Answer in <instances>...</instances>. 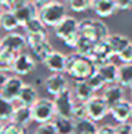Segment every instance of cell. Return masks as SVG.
<instances>
[{
	"label": "cell",
	"instance_id": "9",
	"mask_svg": "<svg viewBox=\"0 0 132 134\" xmlns=\"http://www.w3.org/2000/svg\"><path fill=\"white\" fill-rule=\"evenodd\" d=\"M37 62L31 54L29 53H20L16 56L14 64H13V70L11 71L14 73L16 76H20V77H24V76H29L30 73H33L36 70Z\"/></svg>",
	"mask_w": 132,
	"mask_h": 134
},
{
	"label": "cell",
	"instance_id": "23",
	"mask_svg": "<svg viewBox=\"0 0 132 134\" xmlns=\"http://www.w3.org/2000/svg\"><path fill=\"white\" fill-rule=\"evenodd\" d=\"M118 84L127 90L132 87V63H121L118 66Z\"/></svg>",
	"mask_w": 132,
	"mask_h": 134
},
{
	"label": "cell",
	"instance_id": "42",
	"mask_svg": "<svg viewBox=\"0 0 132 134\" xmlns=\"http://www.w3.org/2000/svg\"><path fill=\"white\" fill-rule=\"evenodd\" d=\"M115 6L118 10L125 12V10H131L132 9V0H114Z\"/></svg>",
	"mask_w": 132,
	"mask_h": 134
},
{
	"label": "cell",
	"instance_id": "40",
	"mask_svg": "<svg viewBox=\"0 0 132 134\" xmlns=\"http://www.w3.org/2000/svg\"><path fill=\"white\" fill-rule=\"evenodd\" d=\"M115 129H117V134H132V123L131 121L118 123Z\"/></svg>",
	"mask_w": 132,
	"mask_h": 134
},
{
	"label": "cell",
	"instance_id": "36",
	"mask_svg": "<svg viewBox=\"0 0 132 134\" xmlns=\"http://www.w3.org/2000/svg\"><path fill=\"white\" fill-rule=\"evenodd\" d=\"M2 134H26V129L18 126V124H16V123L9 121V123H6L3 126Z\"/></svg>",
	"mask_w": 132,
	"mask_h": 134
},
{
	"label": "cell",
	"instance_id": "31",
	"mask_svg": "<svg viewBox=\"0 0 132 134\" xmlns=\"http://www.w3.org/2000/svg\"><path fill=\"white\" fill-rule=\"evenodd\" d=\"M26 34H31V33H46L47 31V26L41 21V19L39 16H36L34 19H31L29 23H26L23 26Z\"/></svg>",
	"mask_w": 132,
	"mask_h": 134
},
{
	"label": "cell",
	"instance_id": "15",
	"mask_svg": "<svg viewBox=\"0 0 132 134\" xmlns=\"http://www.w3.org/2000/svg\"><path fill=\"white\" fill-rule=\"evenodd\" d=\"M102 97L104 100L108 103L109 107L115 106L119 101L125 100V88L122 86H119L118 83H114V84H106L102 90Z\"/></svg>",
	"mask_w": 132,
	"mask_h": 134
},
{
	"label": "cell",
	"instance_id": "41",
	"mask_svg": "<svg viewBox=\"0 0 132 134\" xmlns=\"http://www.w3.org/2000/svg\"><path fill=\"white\" fill-rule=\"evenodd\" d=\"M27 0H4V9L7 10H16L17 7L23 6Z\"/></svg>",
	"mask_w": 132,
	"mask_h": 134
},
{
	"label": "cell",
	"instance_id": "34",
	"mask_svg": "<svg viewBox=\"0 0 132 134\" xmlns=\"http://www.w3.org/2000/svg\"><path fill=\"white\" fill-rule=\"evenodd\" d=\"M88 113H87V104L83 103V101H75L74 108H73V120L78 121V120H83L87 119Z\"/></svg>",
	"mask_w": 132,
	"mask_h": 134
},
{
	"label": "cell",
	"instance_id": "2",
	"mask_svg": "<svg viewBox=\"0 0 132 134\" xmlns=\"http://www.w3.org/2000/svg\"><path fill=\"white\" fill-rule=\"evenodd\" d=\"M67 14V4L57 0H51V2L46 3V4L39 7V17L47 27L54 29L62 19Z\"/></svg>",
	"mask_w": 132,
	"mask_h": 134
},
{
	"label": "cell",
	"instance_id": "20",
	"mask_svg": "<svg viewBox=\"0 0 132 134\" xmlns=\"http://www.w3.org/2000/svg\"><path fill=\"white\" fill-rule=\"evenodd\" d=\"M18 27H20V23L14 12L7 10V9L0 12V29L2 30H4L6 33H11V31H16Z\"/></svg>",
	"mask_w": 132,
	"mask_h": 134
},
{
	"label": "cell",
	"instance_id": "26",
	"mask_svg": "<svg viewBox=\"0 0 132 134\" xmlns=\"http://www.w3.org/2000/svg\"><path fill=\"white\" fill-rule=\"evenodd\" d=\"M57 134H74V126L75 121L70 117H61V116H55L53 120Z\"/></svg>",
	"mask_w": 132,
	"mask_h": 134
},
{
	"label": "cell",
	"instance_id": "50",
	"mask_svg": "<svg viewBox=\"0 0 132 134\" xmlns=\"http://www.w3.org/2000/svg\"><path fill=\"white\" fill-rule=\"evenodd\" d=\"M129 90H131V97H132V87H131V88H129Z\"/></svg>",
	"mask_w": 132,
	"mask_h": 134
},
{
	"label": "cell",
	"instance_id": "7",
	"mask_svg": "<svg viewBox=\"0 0 132 134\" xmlns=\"http://www.w3.org/2000/svg\"><path fill=\"white\" fill-rule=\"evenodd\" d=\"M115 56H117V54L114 53V50H112L111 47H109V44L104 40V41H98V43L95 44L94 54L90 60L92 62V64L97 70V69H99V67L105 66L106 63H111Z\"/></svg>",
	"mask_w": 132,
	"mask_h": 134
},
{
	"label": "cell",
	"instance_id": "12",
	"mask_svg": "<svg viewBox=\"0 0 132 134\" xmlns=\"http://www.w3.org/2000/svg\"><path fill=\"white\" fill-rule=\"evenodd\" d=\"M78 27H80V20H77L74 16H65L57 26L54 27V34L57 39H60L62 41L65 37L70 36V34L80 31Z\"/></svg>",
	"mask_w": 132,
	"mask_h": 134
},
{
	"label": "cell",
	"instance_id": "24",
	"mask_svg": "<svg viewBox=\"0 0 132 134\" xmlns=\"http://www.w3.org/2000/svg\"><path fill=\"white\" fill-rule=\"evenodd\" d=\"M53 46L51 43L48 41V39L41 41V43L36 44V46L30 47V52L33 54V57L36 59V62H40V63H44V60L48 57V54L53 52Z\"/></svg>",
	"mask_w": 132,
	"mask_h": 134
},
{
	"label": "cell",
	"instance_id": "17",
	"mask_svg": "<svg viewBox=\"0 0 132 134\" xmlns=\"http://www.w3.org/2000/svg\"><path fill=\"white\" fill-rule=\"evenodd\" d=\"M91 10L94 12L99 19H108L115 14L118 10L114 0H92Z\"/></svg>",
	"mask_w": 132,
	"mask_h": 134
},
{
	"label": "cell",
	"instance_id": "33",
	"mask_svg": "<svg viewBox=\"0 0 132 134\" xmlns=\"http://www.w3.org/2000/svg\"><path fill=\"white\" fill-rule=\"evenodd\" d=\"M87 81H88V84L92 87V90L95 91V93H97V91H99V90H104V87L106 86L105 80L101 77V74L98 73V70H95V71H94L92 74L87 79Z\"/></svg>",
	"mask_w": 132,
	"mask_h": 134
},
{
	"label": "cell",
	"instance_id": "1",
	"mask_svg": "<svg viewBox=\"0 0 132 134\" xmlns=\"http://www.w3.org/2000/svg\"><path fill=\"white\" fill-rule=\"evenodd\" d=\"M95 71L92 62L87 57H83L77 53L67 54L65 62V74L70 76L74 80H87L92 73Z\"/></svg>",
	"mask_w": 132,
	"mask_h": 134
},
{
	"label": "cell",
	"instance_id": "16",
	"mask_svg": "<svg viewBox=\"0 0 132 134\" xmlns=\"http://www.w3.org/2000/svg\"><path fill=\"white\" fill-rule=\"evenodd\" d=\"M11 123H16L18 126L27 127L33 123V113H31V107L29 106H23V104H16L14 111H13V116H11Z\"/></svg>",
	"mask_w": 132,
	"mask_h": 134
},
{
	"label": "cell",
	"instance_id": "37",
	"mask_svg": "<svg viewBox=\"0 0 132 134\" xmlns=\"http://www.w3.org/2000/svg\"><path fill=\"white\" fill-rule=\"evenodd\" d=\"M34 134H57V130H55L53 121H50V123L39 124L37 129L34 130Z\"/></svg>",
	"mask_w": 132,
	"mask_h": 134
},
{
	"label": "cell",
	"instance_id": "3",
	"mask_svg": "<svg viewBox=\"0 0 132 134\" xmlns=\"http://www.w3.org/2000/svg\"><path fill=\"white\" fill-rule=\"evenodd\" d=\"M78 30H80L83 37H87V39L92 40L94 43L104 41L109 34L108 26L101 19H91V17L83 19V20H80Z\"/></svg>",
	"mask_w": 132,
	"mask_h": 134
},
{
	"label": "cell",
	"instance_id": "30",
	"mask_svg": "<svg viewBox=\"0 0 132 134\" xmlns=\"http://www.w3.org/2000/svg\"><path fill=\"white\" fill-rule=\"evenodd\" d=\"M14 107H16V104L13 101H9L0 96V121L2 123H9L11 120Z\"/></svg>",
	"mask_w": 132,
	"mask_h": 134
},
{
	"label": "cell",
	"instance_id": "27",
	"mask_svg": "<svg viewBox=\"0 0 132 134\" xmlns=\"http://www.w3.org/2000/svg\"><path fill=\"white\" fill-rule=\"evenodd\" d=\"M98 73L101 74V77L105 80L106 84H114V83L118 81V66L114 64V63H106L105 66L99 67Z\"/></svg>",
	"mask_w": 132,
	"mask_h": 134
},
{
	"label": "cell",
	"instance_id": "44",
	"mask_svg": "<svg viewBox=\"0 0 132 134\" xmlns=\"http://www.w3.org/2000/svg\"><path fill=\"white\" fill-rule=\"evenodd\" d=\"M9 77L10 76L7 74V73H4V71H0V91L3 90V87H4V84L7 83L9 80Z\"/></svg>",
	"mask_w": 132,
	"mask_h": 134
},
{
	"label": "cell",
	"instance_id": "48",
	"mask_svg": "<svg viewBox=\"0 0 132 134\" xmlns=\"http://www.w3.org/2000/svg\"><path fill=\"white\" fill-rule=\"evenodd\" d=\"M57 2H62V3H65V2H67V0H57Z\"/></svg>",
	"mask_w": 132,
	"mask_h": 134
},
{
	"label": "cell",
	"instance_id": "10",
	"mask_svg": "<svg viewBox=\"0 0 132 134\" xmlns=\"http://www.w3.org/2000/svg\"><path fill=\"white\" fill-rule=\"evenodd\" d=\"M44 88L50 96H57L65 88H68V79L65 73H51L44 80Z\"/></svg>",
	"mask_w": 132,
	"mask_h": 134
},
{
	"label": "cell",
	"instance_id": "38",
	"mask_svg": "<svg viewBox=\"0 0 132 134\" xmlns=\"http://www.w3.org/2000/svg\"><path fill=\"white\" fill-rule=\"evenodd\" d=\"M80 39H81V33L77 31V33H73V34H70L68 37H65V39L62 40V43H64V46H67V47H70V49L74 50L75 47H77Z\"/></svg>",
	"mask_w": 132,
	"mask_h": 134
},
{
	"label": "cell",
	"instance_id": "29",
	"mask_svg": "<svg viewBox=\"0 0 132 134\" xmlns=\"http://www.w3.org/2000/svg\"><path fill=\"white\" fill-rule=\"evenodd\" d=\"M17 54L9 52L6 49H0V71H4L9 73L13 70V64H14V60Z\"/></svg>",
	"mask_w": 132,
	"mask_h": 134
},
{
	"label": "cell",
	"instance_id": "13",
	"mask_svg": "<svg viewBox=\"0 0 132 134\" xmlns=\"http://www.w3.org/2000/svg\"><path fill=\"white\" fill-rule=\"evenodd\" d=\"M109 116L117 123H125L131 121L132 119V101L122 100L117 103L115 106L109 107Z\"/></svg>",
	"mask_w": 132,
	"mask_h": 134
},
{
	"label": "cell",
	"instance_id": "35",
	"mask_svg": "<svg viewBox=\"0 0 132 134\" xmlns=\"http://www.w3.org/2000/svg\"><path fill=\"white\" fill-rule=\"evenodd\" d=\"M26 39H27V47L30 49V47L47 40L48 36H47V31L46 33H31V34H26Z\"/></svg>",
	"mask_w": 132,
	"mask_h": 134
},
{
	"label": "cell",
	"instance_id": "14",
	"mask_svg": "<svg viewBox=\"0 0 132 134\" xmlns=\"http://www.w3.org/2000/svg\"><path fill=\"white\" fill-rule=\"evenodd\" d=\"M65 62H67V54L53 50L43 64L51 73H65Z\"/></svg>",
	"mask_w": 132,
	"mask_h": 134
},
{
	"label": "cell",
	"instance_id": "8",
	"mask_svg": "<svg viewBox=\"0 0 132 134\" xmlns=\"http://www.w3.org/2000/svg\"><path fill=\"white\" fill-rule=\"evenodd\" d=\"M2 47L6 50H9V52H11V53H14V54L23 53L27 47L26 34L16 33V31L6 33L4 36L2 37Z\"/></svg>",
	"mask_w": 132,
	"mask_h": 134
},
{
	"label": "cell",
	"instance_id": "45",
	"mask_svg": "<svg viewBox=\"0 0 132 134\" xmlns=\"http://www.w3.org/2000/svg\"><path fill=\"white\" fill-rule=\"evenodd\" d=\"M29 3H33V4H36L37 7H40V6H43V4H46V3H48V2H51V0H27Z\"/></svg>",
	"mask_w": 132,
	"mask_h": 134
},
{
	"label": "cell",
	"instance_id": "39",
	"mask_svg": "<svg viewBox=\"0 0 132 134\" xmlns=\"http://www.w3.org/2000/svg\"><path fill=\"white\" fill-rule=\"evenodd\" d=\"M118 59L121 63H132V43H129L118 54Z\"/></svg>",
	"mask_w": 132,
	"mask_h": 134
},
{
	"label": "cell",
	"instance_id": "18",
	"mask_svg": "<svg viewBox=\"0 0 132 134\" xmlns=\"http://www.w3.org/2000/svg\"><path fill=\"white\" fill-rule=\"evenodd\" d=\"M11 12H14L16 17H17L18 23H20V27H23L26 23H29L31 19L39 16V7L29 2H26L23 6H20V7H17L16 10H11Z\"/></svg>",
	"mask_w": 132,
	"mask_h": 134
},
{
	"label": "cell",
	"instance_id": "28",
	"mask_svg": "<svg viewBox=\"0 0 132 134\" xmlns=\"http://www.w3.org/2000/svg\"><path fill=\"white\" fill-rule=\"evenodd\" d=\"M95 44L97 43H94L92 40H90V39H87V37L81 36V39H80V41H78L77 47L74 49V52L77 53V54H80V56H83V57L91 59V57H92V54H94Z\"/></svg>",
	"mask_w": 132,
	"mask_h": 134
},
{
	"label": "cell",
	"instance_id": "19",
	"mask_svg": "<svg viewBox=\"0 0 132 134\" xmlns=\"http://www.w3.org/2000/svg\"><path fill=\"white\" fill-rule=\"evenodd\" d=\"M73 94L77 101H83L87 103L91 97L95 96V91L92 90L87 80H74V86H73Z\"/></svg>",
	"mask_w": 132,
	"mask_h": 134
},
{
	"label": "cell",
	"instance_id": "6",
	"mask_svg": "<svg viewBox=\"0 0 132 134\" xmlns=\"http://www.w3.org/2000/svg\"><path fill=\"white\" fill-rule=\"evenodd\" d=\"M87 113H88V119L94 120V121H101L109 114V106L102 96L95 94L94 97H91L87 101Z\"/></svg>",
	"mask_w": 132,
	"mask_h": 134
},
{
	"label": "cell",
	"instance_id": "46",
	"mask_svg": "<svg viewBox=\"0 0 132 134\" xmlns=\"http://www.w3.org/2000/svg\"><path fill=\"white\" fill-rule=\"evenodd\" d=\"M4 10V3H3V0H0V12Z\"/></svg>",
	"mask_w": 132,
	"mask_h": 134
},
{
	"label": "cell",
	"instance_id": "47",
	"mask_svg": "<svg viewBox=\"0 0 132 134\" xmlns=\"http://www.w3.org/2000/svg\"><path fill=\"white\" fill-rule=\"evenodd\" d=\"M3 126H4V124L2 123V121H0V134H2V130H3Z\"/></svg>",
	"mask_w": 132,
	"mask_h": 134
},
{
	"label": "cell",
	"instance_id": "25",
	"mask_svg": "<svg viewBox=\"0 0 132 134\" xmlns=\"http://www.w3.org/2000/svg\"><path fill=\"white\" fill-rule=\"evenodd\" d=\"M98 124L97 121L91 120V119H83L75 121L74 126V134H97L98 133Z\"/></svg>",
	"mask_w": 132,
	"mask_h": 134
},
{
	"label": "cell",
	"instance_id": "5",
	"mask_svg": "<svg viewBox=\"0 0 132 134\" xmlns=\"http://www.w3.org/2000/svg\"><path fill=\"white\" fill-rule=\"evenodd\" d=\"M54 101V108H55V116L61 117H70L73 119V108L75 104V97L73 94V90L70 87L65 88L64 91H61L60 94L53 97Z\"/></svg>",
	"mask_w": 132,
	"mask_h": 134
},
{
	"label": "cell",
	"instance_id": "22",
	"mask_svg": "<svg viewBox=\"0 0 132 134\" xmlns=\"http://www.w3.org/2000/svg\"><path fill=\"white\" fill-rule=\"evenodd\" d=\"M105 41L109 44V47L114 50V53L117 54V56L128 46V44L131 43V40H129V37H128V36L118 34V33H112V34L109 33L108 37L105 39Z\"/></svg>",
	"mask_w": 132,
	"mask_h": 134
},
{
	"label": "cell",
	"instance_id": "21",
	"mask_svg": "<svg viewBox=\"0 0 132 134\" xmlns=\"http://www.w3.org/2000/svg\"><path fill=\"white\" fill-rule=\"evenodd\" d=\"M37 100H39V91H37V88L34 87L33 84H27L26 83V84L23 86V88H21V91H20L17 103L23 104V106L31 107Z\"/></svg>",
	"mask_w": 132,
	"mask_h": 134
},
{
	"label": "cell",
	"instance_id": "43",
	"mask_svg": "<svg viewBox=\"0 0 132 134\" xmlns=\"http://www.w3.org/2000/svg\"><path fill=\"white\" fill-rule=\"evenodd\" d=\"M97 134H117V129L112 124H104V126H101L98 129Z\"/></svg>",
	"mask_w": 132,
	"mask_h": 134
},
{
	"label": "cell",
	"instance_id": "32",
	"mask_svg": "<svg viewBox=\"0 0 132 134\" xmlns=\"http://www.w3.org/2000/svg\"><path fill=\"white\" fill-rule=\"evenodd\" d=\"M65 4L74 13H83V12H87L91 9L92 0H67Z\"/></svg>",
	"mask_w": 132,
	"mask_h": 134
},
{
	"label": "cell",
	"instance_id": "51",
	"mask_svg": "<svg viewBox=\"0 0 132 134\" xmlns=\"http://www.w3.org/2000/svg\"><path fill=\"white\" fill-rule=\"evenodd\" d=\"M3 3H4V0H3Z\"/></svg>",
	"mask_w": 132,
	"mask_h": 134
},
{
	"label": "cell",
	"instance_id": "4",
	"mask_svg": "<svg viewBox=\"0 0 132 134\" xmlns=\"http://www.w3.org/2000/svg\"><path fill=\"white\" fill-rule=\"evenodd\" d=\"M31 113H33L34 123H37V124L50 123L55 117L54 101L47 97H39V100L31 106Z\"/></svg>",
	"mask_w": 132,
	"mask_h": 134
},
{
	"label": "cell",
	"instance_id": "11",
	"mask_svg": "<svg viewBox=\"0 0 132 134\" xmlns=\"http://www.w3.org/2000/svg\"><path fill=\"white\" fill-rule=\"evenodd\" d=\"M26 84V83L23 81V79L20 77V76H10L9 77L7 83L4 84V87H3V90L0 91V96L2 97H4L6 100L9 101H17L18 96H20V91L21 88H23V86Z\"/></svg>",
	"mask_w": 132,
	"mask_h": 134
},
{
	"label": "cell",
	"instance_id": "49",
	"mask_svg": "<svg viewBox=\"0 0 132 134\" xmlns=\"http://www.w3.org/2000/svg\"><path fill=\"white\" fill-rule=\"evenodd\" d=\"M0 49H2V37H0Z\"/></svg>",
	"mask_w": 132,
	"mask_h": 134
}]
</instances>
